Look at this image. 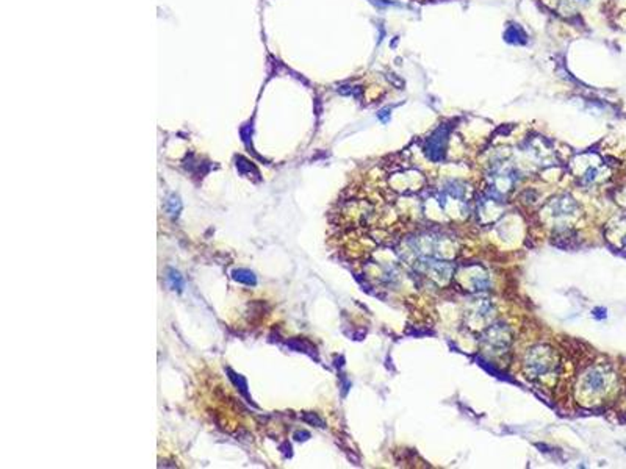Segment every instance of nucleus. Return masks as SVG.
Wrapping results in <instances>:
<instances>
[{"mask_svg": "<svg viewBox=\"0 0 626 469\" xmlns=\"http://www.w3.org/2000/svg\"><path fill=\"white\" fill-rule=\"evenodd\" d=\"M606 374L603 371H600V369H592V371L587 374L586 382H584V386H586V390L590 393H601L605 390L606 386Z\"/></svg>", "mask_w": 626, "mask_h": 469, "instance_id": "7ed1b4c3", "label": "nucleus"}, {"mask_svg": "<svg viewBox=\"0 0 626 469\" xmlns=\"http://www.w3.org/2000/svg\"><path fill=\"white\" fill-rule=\"evenodd\" d=\"M525 363L528 373L534 374V377H542L553 371L556 366V355L550 348L537 346L528 352Z\"/></svg>", "mask_w": 626, "mask_h": 469, "instance_id": "f257e3e1", "label": "nucleus"}, {"mask_svg": "<svg viewBox=\"0 0 626 469\" xmlns=\"http://www.w3.org/2000/svg\"><path fill=\"white\" fill-rule=\"evenodd\" d=\"M234 278L237 282H240V283H244V285H255V276L251 273V271H246V269H238V271H234Z\"/></svg>", "mask_w": 626, "mask_h": 469, "instance_id": "20e7f679", "label": "nucleus"}, {"mask_svg": "<svg viewBox=\"0 0 626 469\" xmlns=\"http://www.w3.org/2000/svg\"><path fill=\"white\" fill-rule=\"evenodd\" d=\"M448 136H449V130L447 127H439L437 130L434 131L424 146L427 158H431L432 161H442L444 158V153H447Z\"/></svg>", "mask_w": 626, "mask_h": 469, "instance_id": "f03ea898", "label": "nucleus"}]
</instances>
